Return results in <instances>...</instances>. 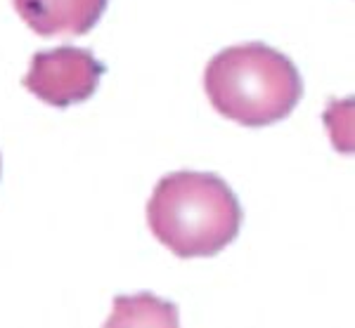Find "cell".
<instances>
[{"mask_svg": "<svg viewBox=\"0 0 355 328\" xmlns=\"http://www.w3.org/2000/svg\"><path fill=\"white\" fill-rule=\"evenodd\" d=\"M242 206L223 177L180 170L159 180L147 203V224L178 257H211L242 229Z\"/></svg>", "mask_w": 355, "mask_h": 328, "instance_id": "1", "label": "cell"}, {"mask_svg": "<svg viewBox=\"0 0 355 328\" xmlns=\"http://www.w3.org/2000/svg\"><path fill=\"white\" fill-rule=\"evenodd\" d=\"M204 90L216 111L249 128L287 118L303 97L294 62L263 43L220 50L204 71Z\"/></svg>", "mask_w": 355, "mask_h": 328, "instance_id": "2", "label": "cell"}, {"mask_svg": "<svg viewBox=\"0 0 355 328\" xmlns=\"http://www.w3.org/2000/svg\"><path fill=\"white\" fill-rule=\"evenodd\" d=\"M102 76L105 64L90 50L62 45L31 57L24 88L45 104L64 109L90 100Z\"/></svg>", "mask_w": 355, "mask_h": 328, "instance_id": "3", "label": "cell"}, {"mask_svg": "<svg viewBox=\"0 0 355 328\" xmlns=\"http://www.w3.org/2000/svg\"><path fill=\"white\" fill-rule=\"evenodd\" d=\"M15 10L38 36H83L105 15L110 0H12Z\"/></svg>", "mask_w": 355, "mask_h": 328, "instance_id": "4", "label": "cell"}, {"mask_svg": "<svg viewBox=\"0 0 355 328\" xmlns=\"http://www.w3.org/2000/svg\"><path fill=\"white\" fill-rule=\"evenodd\" d=\"M0 168H3V165H0Z\"/></svg>", "mask_w": 355, "mask_h": 328, "instance_id": "5", "label": "cell"}]
</instances>
